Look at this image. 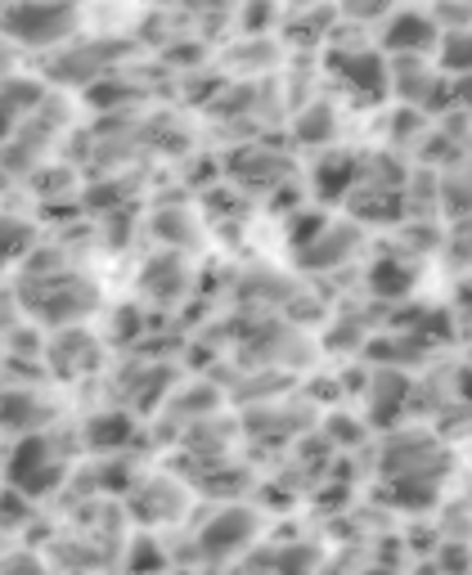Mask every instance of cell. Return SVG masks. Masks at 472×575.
Wrapping results in <instances>:
<instances>
[{
    "mask_svg": "<svg viewBox=\"0 0 472 575\" xmlns=\"http://www.w3.org/2000/svg\"><path fill=\"white\" fill-rule=\"evenodd\" d=\"M247 530H252V517H243V513H226L221 522H211V526H207L203 549H211V553H230Z\"/></svg>",
    "mask_w": 472,
    "mask_h": 575,
    "instance_id": "obj_1",
    "label": "cell"
}]
</instances>
